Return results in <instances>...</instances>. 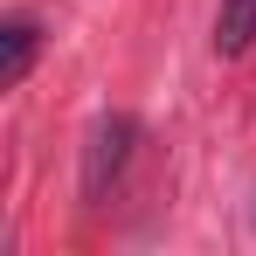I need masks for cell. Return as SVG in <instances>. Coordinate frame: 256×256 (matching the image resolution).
Segmentation results:
<instances>
[{
    "mask_svg": "<svg viewBox=\"0 0 256 256\" xmlns=\"http://www.w3.org/2000/svg\"><path fill=\"white\" fill-rule=\"evenodd\" d=\"M35 48H42L35 21H21V14H14V21L0 28V90H14L28 70H35Z\"/></svg>",
    "mask_w": 256,
    "mask_h": 256,
    "instance_id": "7a4b0ae2",
    "label": "cell"
},
{
    "mask_svg": "<svg viewBox=\"0 0 256 256\" xmlns=\"http://www.w3.org/2000/svg\"><path fill=\"white\" fill-rule=\"evenodd\" d=\"M256 42V0H222V14H214V48L222 56H242Z\"/></svg>",
    "mask_w": 256,
    "mask_h": 256,
    "instance_id": "3957f363",
    "label": "cell"
},
{
    "mask_svg": "<svg viewBox=\"0 0 256 256\" xmlns=\"http://www.w3.org/2000/svg\"><path fill=\"white\" fill-rule=\"evenodd\" d=\"M132 146H138V125H132L125 111H111V118L90 125V146H84V208H104V201H111Z\"/></svg>",
    "mask_w": 256,
    "mask_h": 256,
    "instance_id": "6da1fadb",
    "label": "cell"
}]
</instances>
